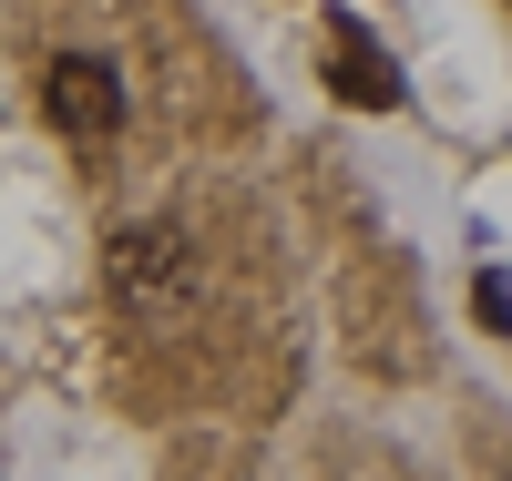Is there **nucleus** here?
<instances>
[{
    "mask_svg": "<svg viewBox=\"0 0 512 481\" xmlns=\"http://www.w3.org/2000/svg\"><path fill=\"white\" fill-rule=\"evenodd\" d=\"M103 277H113V297H123L134 318H185V308H195V287H205L195 246H185L175 226H113Z\"/></svg>",
    "mask_w": 512,
    "mask_h": 481,
    "instance_id": "1",
    "label": "nucleus"
},
{
    "mask_svg": "<svg viewBox=\"0 0 512 481\" xmlns=\"http://www.w3.org/2000/svg\"><path fill=\"white\" fill-rule=\"evenodd\" d=\"M41 113H52L62 134L103 144V134H123V72L93 62V52H62L52 72H41Z\"/></svg>",
    "mask_w": 512,
    "mask_h": 481,
    "instance_id": "2",
    "label": "nucleus"
},
{
    "mask_svg": "<svg viewBox=\"0 0 512 481\" xmlns=\"http://www.w3.org/2000/svg\"><path fill=\"white\" fill-rule=\"evenodd\" d=\"M328 31H338V41H328V93L349 103V113H400V62L379 52V41H369L349 11H338Z\"/></svg>",
    "mask_w": 512,
    "mask_h": 481,
    "instance_id": "3",
    "label": "nucleus"
},
{
    "mask_svg": "<svg viewBox=\"0 0 512 481\" xmlns=\"http://www.w3.org/2000/svg\"><path fill=\"white\" fill-rule=\"evenodd\" d=\"M472 318H482L492 338H512V277H502V267H482V277H472Z\"/></svg>",
    "mask_w": 512,
    "mask_h": 481,
    "instance_id": "4",
    "label": "nucleus"
}]
</instances>
